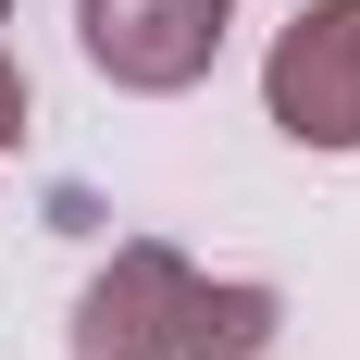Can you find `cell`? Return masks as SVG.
I'll return each instance as SVG.
<instances>
[{
    "instance_id": "obj_1",
    "label": "cell",
    "mask_w": 360,
    "mask_h": 360,
    "mask_svg": "<svg viewBox=\"0 0 360 360\" xmlns=\"http://www.w3.org/2000/svg\"><path fill=\"white\" fill-rule=\"evenodd\" d=\"M274 335H286V298L261 286V274H199L162 236H124L87 274L63 348L75 360H261Z\"/></svg>"
},
{
    "instance_id": "obj_2",
    "label": "cell",
    "mask_w": 360,
    "mask_h": 360,
    "mask_svg": "<svg viewBox=\"0 0 360 360\" xmlns=\"http://www.w3.org/2000/svg\"><path fill=\"white\" fill-rule=\"evenodd\" d=\"M261 112L323 162L360 149V0H298L286 13V37L261 50Z\"/></svg>"
},
{
    "instance_id": "obj_3",
    "label": "cell",
    "mask_w": 360,
    "mask_h": 360,
    "mask_svg": "<svg viewBox=\"0 0 360 360\" xmlns=\"http://www.w3.org/2000/svg\"><path fill=\"white\" fill-rule=\"evenodd\" d=\"M224 25L236 0H75V37L124 100H186L224 63Z\"/></svg>"
},
{
    "instance_id": "obj_4",
    "label": "cell",
    "mask_w": 360,
    "mask_h": 360,
    "mask_svg": "<svg viewBox=\"0 0 360 360\" xmlns=\"http://www.w3.org/2000/svg\"><path fill=\"white\" fill-rule=\"evenodd\" d=\"M25 137V63H13V50H0V149Z\"/></svg>"
},
{
    "instance_id": "obj_5",
    "label": "cell",
    "mask_w": 360,
    "mask_h": 360,
    "mask_svg": "<svg viewBox=\"0 0 360 360\" xmlns=\"http://www.w3.org/2000/svg\"><path fill=\"white\" fill-rule=\"evenodd\" d=\"M0 25H13V0H0Z\"/></svg>"
}]
</instances>
